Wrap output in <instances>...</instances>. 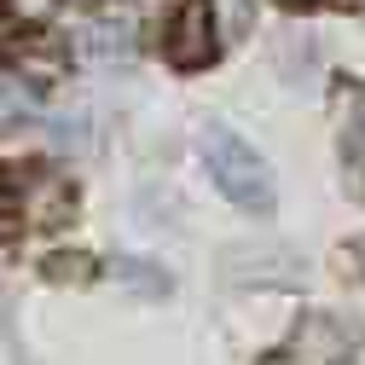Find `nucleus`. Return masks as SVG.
<instances>
[{
	"instance_id": "39448f33",
	"label": "nucleus",
	"mask_w": 365,
	"mask_h": 365,
	"mask_svg": "<svg viewBox=\"0 0 365 365\" xmlns=\"http://www.w3.org/2000/svg\"><path fill=\"white\" fill-rule=\"evenodd\" d=\"M336 116H342V163L354 180H365V87L359 81L336 87Z\"/></svg>"
},
{
	"instance_id": "9b49d317",
	"label": "nucleus",
	"mask_w": 365,
	"mask_h": 365,
	"mask_svg": "<svg viewBox=\"0 0 365 365\" xmlns=\"http://www.w3.org/2000/svg\"><path fill=\"white\" fill-rule=\"evenodd\" d=\"M336 6H342V12H359V18H365V0H336Z\"/></svg>"
},
{
	"instance_id": "ddd939ff",
	"label": "nucleus",
	"mask_w": 365,
	"mask_h": 365,
	"mask_svg": "<svg viewBox=\"0 0 365 365\" xmlns=\"http://www.w3.org/2000/svg\"><path fill=\"white\" fill-rule=\"evenodd\" d=\"M284 6H307V0H284Z\"/></svg>"
},
{
	"instance_id": "f257e3e1",
	"label": "nucleus",
	"mask_w": 365,
	"mask_h": 365,
	"mask_svg": "<svg viewBox=\"0 0 365 365\" xmlns=\"http://www.w3.org/2000/svg\"><path fill=\"white\" fill-rule=\"evenodd\" d=\"M203 157H209L215 186L232 197L244 215H272L279 192H272V168L261 163V151H255V145H244L232 128L209 122V128H203Z\"/></svg>"
},
{
	"instance_id": "f8f14e48",
	"label": "nucleus",
	"mask_w": 365,
	"mask_h": 365,
	"mask_svg": "<svg viewBox=\"0 0 365 365\" xmlns=\"http://www.w3.org/2000/svg\"><path fill=\"white\" fill-rule=\"evenodd\" d=\"M70 6H105V0H70Z\"/></svg>"
},
{
	"instance_id": "7ed1b4c3",
	"label": "nucleus",
	"mask_w": 365,
	"mask_h": 365,
	"mask_svg": "<svg viewBox=\"0 0 365 365\" xmlns=\"http://www.w3.org/2000/svg\"><path fill=\"white\" fill-rule=\"evenodd\" d=\"M354 342H359L354 325H342L331 313H307L302 331L290 336V365H342Z\"/></svg>"
},
{
	"instance_id": "9d476101",
	"label": "nucleus",
	"mask_w": 365,
	"mask_h": 365,
	"mask_svg": "<svg viewBox=\"0 0 365 365\" xmlns=\"http://www.w3.org/2000/svg\"><path fill=\"white\" fill-rule=\"evenodd\" d=\"M12 6H18L24 18H47V12H53V0H12Z\"/></svg>"
},
{
	"instance_id": "f03ea898",
	"label": "nucleus",
	"mask_w": 365,
	"mask_h": 365,
	"mask_svg": "<svg viewBox=\"0 0 365 365\" xmlns=\"http://www.w3.org/2000/svg\"><path fill=\"white\" fill-rule=\"evenodd\" d=\"M163 47H168V64H180V70H203L215 58V6L209 0H186L174 12Z\"/></svg>"
},
{
	"instance_id": "6e6552de",
	"label": "nucleus",
	"mask_w": 365,
	"mask_h": 365,
	"mask_svg": "<svg viewBox=\"0 0 365 365\" xmlns=\"http://www.w3.org/2000/svg\"><path fill=\"white\" fill-rule=\"evenodd\" d=\"M47 279H58V284H87V279H93V261H87V255H53V261H47Z\"/></svg>"
},
{
	"instance_id": "423d86ee",
	"label": "nucleus",
	"mask_w": 365,
	"mask_h": 365,
	"mask_svg": "<svg viewBox=\"0 0 365 365\" xmlns=\"http://www.w3.org/2000/svg\"><path fill=\"white\" fill-rule=\"evenodd\" d=\"M81 47L93 53V58H128L133 53V29L128 24H93L81 35Z\"/></svg>"
},
{
	"instance_id": "0eeeda50",
	"label": "nucleus",
	"mask_w": 365,
	"mask_h": 365,
	"mask_svg": "<svg viewBox=\"0 0 365 365\" xmlns=\"http://www.w3.org/2000/svg\"><path fill=\"white\" fill-rule=\"evenodd\" d=\"M29 110H35L29 87H24V81H12L6 70H0V122H18V116H29Z\"/></svg>"
},
{
	"instance_id": "20e7f679",
	"label": "nucleus",
	"mask_w": 365,
	"mask_h": 365,
	"mask_svg": "<svg viewBox=\"0 0 365 365\" xmlns=\"http://www.w3.org/2000/svg\"><path fill=\"white\" fill-rule=\"evenodd\" d=\"M18 203H24L29 226H58V220H70L76 192L58 168H29V174H18Z\"/></svg>"
},
{
	"instance_id": "1a4fd4ad",
	"label": "nucleus",
	"mask_w": 365,
	"mask_h": 365,
	"mask_svg": "<svg viewBox=\"0 0 365 365\" xmlns=\"http://www.w3.org/2000/svg\"><path fill=\"white\" fill-rule=\"evenodd\" d=\"M53 140H58V145H76V151H81V145H87V122H81V116H58Z\"/></svg>"
}]
</instances>
